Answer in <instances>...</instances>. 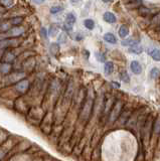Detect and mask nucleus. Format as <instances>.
Wrapping results in <instances>:
<instances>
[{"label":"nucleus","mask_w":160,"mask_h":161,"mask_svg":"<svg viewBox=\"0 0 160 161\" xmlns=\"http://www.w3.org/2000/svg\"><path fill=\"white\" fill-rule=\"evenodd\" d=\"M121 110H122V103L120 101H118L117 103L114 105L113 109H112L111 115H110V121L113 122L117 120V118L119 117V115L121 113Z\"/></svg>","instance_id":"obj_1"},{"label":"nucleus","mask_w":160,"mask_h":161,"mask_svg":"<svg viewBox=\"0 0 160 161\" xmlns=\"http://www.w3.org/2000/svg\"><path fill=\"white\" fill-rule=\"evenodd\" d=\"M77 21V17L76 15L70 12V13L67 14V17H65V29L67 30H72L73 25L76 23Z\"/></svg>","instance_id":"obj_2"},{"label":"nucleus","mask_w":160,"mask_h":161,"mask_svg":"<svg viewBox=\"0 0 160 161\" xmlns=\"http://www.w3.org/2000/svg\"><path fill=\"white\" fill-rule=\"evenodd\" d=\"M93 107V98H88V100L86 101V104L83 108V116L85 117V119H88L90 116L91 110Z\"/></svg>","instance_id":"obj_3"},{"label":"nucleus","mask_w":160,"mask_h":161,"mask_svg":"<svg viewBox=\"0 0 160 161\" xmlns=\"http://www.w3.org/2000/svg\"><path fill=\"white\" fill-rule=\"evenodd\" d=\"M28 88H29V82L27 80H21L15 85V89L19 93H25V92L28 90Z\"/></svg>","instance_id":"obj_4"},{"label":"nucleus","mask_w":160,"mask_h":161,"mask_svg":"<svg viewBox=\"0 0 160 161\" xmlns=\"http://www.w3.org/2000/svg\"><path fill=\"white\" fill-rule=\"evenodd\" d=\"M23 32H24L23 27L15 26V27H13V28L9 29L8 31H7V35L10 37H15V36H19V35H21Z\"/></svg>","instance_id":"obj_5"},{"label":"nucleus","mask_w":160,"mask_h":161,"mask_svg":"<svg viewBox=\"0 0 160 161\" xmlns=\"http://www.w3.org/2000/svg\"><path fill=\"white\" fill-rule=\"evenodd\" d=\"M130 68H131V71H133L135 75H140L142 73V66L140 65V63H138L137 60H133L130 65Z\"/></svg>","instance_id":"obj_6"},{"label":"nucleus","mask_w":160,"mask_h":161,"mask_svg":"<svg viewBox=\"0 0 160 161\" xmlns=\"http://www.w3.org/2000/svg\"><path fill=\"white\" fill-rule=\"evenodd\" d=\"M103 18L106 22H108V23H115L117 20L116 16L112 13V12H105L103 15Z\"/></svg>","instance_id":"obj_7"},{"label":"nucleus","mask_w":160,"mask_h":161,"mask_svg":"<svg viewBox=\"0 0 160 161\" xmlns=\"http://www.w3.org/2000/svg\"><path fill=\"white\" fill-rule=\"evenodd\" d=\"M104 40L107 42H109V43H112V44H115V43H117V38L115 35L113 34V33H111V32H107L104 34Z\"/></svg>","instance_id":"obj_8"},{"label":"nucleus","mask_w":160,"mask_h":161,"mask_svg":"<svg viewBox=\"0 0 160 161\" xmlns=\"http://www.w3.org/2000/svg\"><path fill=\"white\" fill-rule=\"evenodd\" d=\"M118 34L121 38H125L128 36L129 34V28L126 26V25H122L120 26V28L118 30Z\"/></svg>","instance_id":"obj_9"},{"label":"nucleus","mask_w":160,"mask_h":161,"mask_svg":"<svg viewBox=\"0 0 160 161\" xmlns=\"http://www.w3.org/2000/svg\"><path fill=\"white\" fill-rule=\"evenodd\" d=\"M23 78H24L23 73H17L10 76V80H11L12 83H18V82H20L21 80H23Z\"/></svg>","instance_id":"obj_10"},{"label":"nucleus","mask_w":160,"mask_h":161,"mask_svg":"<svg viewBox=\"0 0 160 161\" xmlns=\"http://www.w3.org/2000/svg\"><path fill=\"white\" fill-rule=\"evenodd\" d=\"M130 52L132 53H135V55H140V53L143 52V47H142V45L140 44H134L132 45V47H130Z\"/></svg>","instance_id":"obj_11"},{"label":"nucleus","mask_w":160,"mask_h":161,"mask_svg":"<svg viewBox=\"0 0 160 161\" xmlns=\"http://www.w3.org/2000/svg\"><path fill=\"white\" fill-rule=\"evenodd\" d=\"M114 71V65L112 62H107L104 66V71H105L106 75H111Z\"/></svg>","instance_id":"obj_12"},{"label":"nucleus","mask_w":160,"mask_h":161,"mask_svg":"<svg viewBox=\"0 0 160 161\" xmlns=\"http://www.w3.org/2000/svg\"><path fill=\"white\" fill-rule=\"evenodd\" d=\"M11 71V65L8 63H3L0 65V71L2 74H8Z\"/></svg>","instance_id":"obj_13"},{"label":"nucleus","mask_w":160,"mask_h":161,"mask_svg":"<svg viewBox=\"0 0 160 161\" xmlns=\"http://www.w3.org/2000/svg\"><path fill=\"white\" fill-rule=\"evenodd\" d=\"M84 25L86 26V28L89 29V30H92L94 29V27H95V22H94L93 19H86L85 21H84Z\"/></svg>","instance_id":"obj_14"},{"label":"nucleus","mask_w":160,"mask_h":161,"mask_svg":"<svg viewBox=\"0 0 160 161\" xmlns=\"http://www.w3.org/2000/svg\"><path fill=\"white\" fill-rule=\"evenodd\" d=\"M150 55L155 62H160V50H158V48H156L153 52H151Z\"/></svg>","instance_id":"obj_15"},{"label":"nucleus","mask_w":160,"mask_h":161,"mask_svg":"<svg viewBox=\"0 0 160 161\" xmlns=\"http://www.w3.org/2000/svg\"><path fill=\"white\" fill-rule=\"evenodd\" d=\"M49 50L50 52L52 53V55H57V53L58 52V50H60V45H58V43L57 42H52V44H50L49 47Z\"/></svg>","instance_id":"obj_16"},{"label":"nucleus","mask_w":160,"mask_h":161,"mask_svg":"<svg viewBox=\"0 0 160 161\" xmlns=\"http://www.w3.org/2000/svg\"><path fill=\"white\" fill-rule=\"evenodd\" d=\"M57 33H58V27L57 26V25H52V26L49 27V36L50 37H55Z\"/></svg>","instance_id":"obj_17"},{"label":"nucleus","mask_w":160,"mask_h":161,"mask_svg":"<svg viewBox=\"0 0 160 161\" xmlns=\"http://www.w3.org/2000/svg\"><path fill=\"white\" fill-rule=\"evenodd\" d=\"M150 76L152 79H157L160 76V71L157 68H153L150 71Z\"/></svg>","instance_id":"obj_18"},{"label":"nucleus","mask_w":160,"mask_h":161,"mask_svg":"<svg viewBox=\"0 0 160 161\" xmlns=\"http://www.w3.org/2000/svg\"><path fill=\"white\" fill-rule=\"evenodd\" d=\"M120 78H121L122 82H124V83H129V82H130V76H129L128 73H127V71H122V73H121Z\"/></svg>","instance_id":"obj_19"},{"label":"nucleus","mask_w":160,"mask_h":161,"mask_svg":"<svg viewBox=\"0 0 160 161\" xmlns=\"http://www.w3.org/2000/svg\"><path fill=\"white\" fill-rule=\"evenodd\" d=\"M14 58H15V57H14L13 53H11V52H7V53H6V55H5V57H4V60H5V63H10L13 62Z\"/></svg>","instance_id":"obj_20"},{"label":"nucleus","mask_w":160,"mask_h":161,"mask_svg":"<svg viewBox=\"0 0 160 161\" xmlns=\"http://www.w3.org/2000/svg\"><path fill=\"white\" fill-rule=\"evenodd\" d=\"M63 7L62 6H52V8H50V13L52 14H57V13H60V12H62L63 11Z\"/></svg>","instance_id":"obj_21"},{"label":"nucleus","mask_w":160,"mask_h":161,"mask_svg":"<svg viewBox=\"0 0 160 161\" xmlns=\"http://www.w3.org/2000/svg\"><path fill=\"white\" fill-rule=\"evenodd\" d=\"M122 44L125 45V47H127V45H131V47H132V45L136 44V40H135V39H133V38H129V39L122 42Z\"/></svg>","instance_id":"obj_22"},{"label":"nucleus","mask_w":160,"mask_h":161,"mask_svg":"<svg viewBox=\"0 0 160 161\" xmlns=\"http://www.w3.org/2000/svg\"><path fill=\"white\" fill-rule=\"evenodd\" d=\"M154 131H155L156 134L160 133V117H158V119L154 122Z\"/></svg>","instance_id":"obj_23"},{"label":"nucleus","mask_w":160,"mask_h":161,"mask_svg":"<svg viewBox=\"0 0 160 161\" xmlns=\"http://www.w3.org/2000/svg\"><path fill=\"white\" fill-rule=\"evenodd\" d=\"M65 42H67V34L65 33H60V35H58L57 37V42L60 43H65Z\"/></svg>","instance_id":"obj_24"},{"label":"nucleus","mask_w":160,"mask_h":161,"mask_svg":"<svg viewBox=\"0 0 160 161\" xmlns=\"http://www.w3.org/2000/svg\"><path fill=\"white\" fill-rule=\"evenodd\" d=\"M1 1V3L5 5V6H7V7H10V6H12V5L14 4V1L13 0H0Z\"/></svg>","instance_id":"obj_25"},{"label":"nucleus","mask_w":160,"mask_h":161,"mask_svg":"<svg viewBox=\"0 0 160 161\" xmlns=\"http://www.w3.org/2000/svg\"><path fill=\"white\" fill-rule=\"evenodd\" d=\"M96 58L100 63H104L105 62V55L101 52H96Z\"/></svg>","instance_id":"obj_26"},{"label":"nucleus","mask_w":160,"mask_h":161,"mask_svg":"<svg viewBox=\"0 0 160 161\" xmlns=\"http://www.w3.org/2000/svg\"><path fill=\"white\" fill-rule=\"evenodd\" d=\"M21 21H22V18H21V17H17V18H13V19H12V20H11V22H10V23H11V24H15V25H16V24L20 23V22H21Z\"/></svg>","instance_id":"obj_27"},{"label":"nucleus","mask_w":160,"mask_h":161,"mask_svg":"<svg viewBox=\"0 0 160 161\" xmlns=\"http://www.w3.org/2000/svg\"><path fill=\"white\" fill-rule=\"evenodd\" d=\"M9 28V23H2L0 25V29L1 30H7Z\"/></svg>","instance_id":"obj_28"},{"label":"nucleus","mask_w":160,"mask_h":161,"mask_svg":"<svg viewBox=\"0 0 160 161\" xmlns=\"http://www.w3.org/2000/svg\"><path fill=\"white\" fill-rule=\"evenodd\" d=\"M140 13H141L142 15L148 14V13H149V9H147V8H141V9H140Z\"/></svg>","instance_id":"obj_29"},{"label":"nucleus","mask_w":160,"mask_h":161,"mask_svg":"<svg viewBox=\"0 0 160 161\" xmlns=\"http://www.w3.org/2000/svg\"><path fill=\"white\" fill-rule=\"evenodd\" d=\"M41 34L44 38H47V29H45L44 27H42V28H41Z\"/></svg>","instance_id":"obj_30"},{"label":"nucleus","mask_w":160,"mask_h":161,"mask_svg":"<svg viewBox=\"0 0 160 161\" xmlns=\"http://www.w3.org/2000/svg\"><path fill=\"white\" fill-rule=\"evenodd\" d=\"M33 1L35 2V3L39 4V3H42V2H44V0H33Z\"/></svg>","instance_id":"obj_31"},{"label":"nucleus","mask_w":160,"mask_h":161,"mask_svg":"<svg viewBox=\"0 0 160 161\" xmlns=\"http://www.w3.org/2000/svg\"><path fill=\"white\" fill-rule=\"evenodd\" d=\"M103 2H109V1H111V0H102Z\"/></svg>","instance_id":"obj_32"},{"label":"nucleus","mask_w":160,"mask_h":161,"mask_svg":"<svg viewBox=\"0 0 160 161\" xmlns=\"http://www.w3.org/2000/svg\"><path fill=\"white\" fill-rule=\"evenodd\" d=\"M72 1H76V2H78V0H72Z\"/></svg>","instance_id":"obj_33"},{"label":"nucleus","mask_w":160,"mask_h":161,"mask_svg":"<svg viewBox=\"0 0 160 161\" xmlns=\"http://www.w3.org/2000/svg\"><path fill=\"white\" fill-rule=\"evenodd\" d=\"M130 1H134V0H130Z\"/></svg>","instance_id":"obj_34"}]
</instances>
